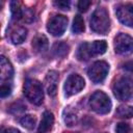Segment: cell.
<instances>
[{
    "label": "cell",
    "mask_w": 133,
    "mask_h": 133,
    "mask_svg": "<svg viewBox=\"0 0 133 133\" xmlns=\"http://www.w3.org/2000/svg\"><path fill=\"white\" fill-rule=\"evenodd\" d=\"M26 37H27V29L23 26L16 27L10 32V41L16 45L22 44L26 39Z\"/></svg>",
    "instance_id": "9a60e30c"
},
{
    "label": "cell",
    "mask_w": 133,
    "mask_h": 133,
    "mask_svg": "<svg viewBox=\"0 0 133 133\" xmlns=\"http://www.w3.org/2000/svg\"><path fill=\"white\" fill-rule=\"evenodd\" d=\"M68 25V18L62 15L52 17L47 23V30L54 36H60L65 31Z\"/></svg>",
    "instance_id": "ba28073f"
},
{
    "label": "cell",
    "mask_w": 133,
    "mask_h": 133,
    "mask_svg": "<svg viewBox=\"0 0 133 133\" xmlns=\"http://www.w3.org/2000/svg\"><path fill=\"white\" fill-rule=\"evenodd\" d=\"M35 123H36V118H35L34 115H31V114L24 115L20 118V124L24 128H27V129H30V130L35 127Z\"/></svg>",
    "instance_id": "ffe728a7"
},
{
    "label": "cell",
    "mask_w": 133,
    "mask_h": 133,
    "mask_svg": "<svg viewBox=\"0 0 133 133\" xmlns=\"http://www.w3.org/2000/svg\"><path fill=\"white\" fill-rule=\"evenodd\" d=\"M114 51L119 55H129L133 52V37L127 33H118L113 42Z\"/></svg>",
    "instance_id": "8992f818"
},
{
    "label": "cell",
    "mask_w": 133,
    "mask_h": 133,
    "mask_svg": "<svg viewBox=\"0 0 133 133\" xmlns=\"http://www.w3.org/2000/svg\"><path fill=\"white\" fill-rule=\"evenodd\" d=\"M116 133H130V127L126 123H118L115 127Z\"/></svg>",
    "instance_id": "7402d4cb"
},
{
    "label": "cell",
    "mask_w": 133,
    "mask_h": 133,
    "mask_svg": "<svg viewBox=\"0 0 133 133\" xmlns=\"http://www.w3.org/2000/svg\"><path fill=\"white\" fill-rule=\"evenodd\" d=\"M88 105L92 111L99 114L108 113L111 109V101L109 97L101 90H97L91 95Z\"/></svg>",
    "instance_id": "277c9868"
},
{
    "label": "cell",
    "mask_w": 133,
    "mask_h": 133,
    "mask_svg": "<svg viewBox=\"0 0 133 133\" xmlns=\"http://www.w3.org/2000/svg\"><path fill=\"white\" fill-rule=\"evenodd\" d=\"M54 5H55L56 7H58L59 9L68 10V9H70L71 2H70V1H65V0H59V1H55V2H54Z\"/></svg>",
    "instance_id": "cb8c5ba5"
},
{
    "label": "cell",
    "mask_w": 133,
    "mask_h": 133,
    "mask_svg": "<svg viewBox=\"0 0 133 133\" xmlns=\"http://www.w3.org/2000/svg\"><path fill=\"white\" fill-rule=\"evenodd\" d=\"M45 87L49 96L54 97L57 92V83H58V73L56 71H49L45 78Z\"/></svg>",
    "instance_id": "8fae6325"
},
{
    "label": "cell",
    "mask_w": 133,
    "mask_h": 133,
    "mask_svg": "<svg viewBox=\"0 0 133 133\" xmlns=\"http://www.w3.org/2000/svg\"><path fill=\"white\" fill-rule=\"evenodd\" d=\"M85 85L84 79L78 75V74H72L70 75L63 85V89L66 96H73L75 94H78L79 91H81L83 89Z\"/></svg>",
    "instance_id": "9c48e42d"
},
{
    "label": "cell",
    "mask_w": 133,
    "mask_h": 133,
    "mask_svg": "<svg viewBox=\"0 0 133 133\" xmlns=\"http://www.w3.org/2000/svg\"><path fill=\"white\" fill-rule=\"evenodd\" d=\"M1 133H21V132L16 128H7V129L2 130Z\"/></svg>",
    "instance_id": "83f0119b"
},
{
    "label": "cell",
    "mask_w": 133,
    "mask_h": 133,
    "mask_svg": "<svg viewBox=\"0 0 133 133\" xmlns=\"http://www.w3.org/2000/svg\"><path fill=\"white\" fill-rule=\"evenodd\" d=\"M90 4H91V2L88 1V0H81V1H79L78 2V9H79V11L85 12L89 8Z\"/></svg>",
    "instance_id": "d4e9b609"
},
{
    "label": "cell",
    "mask_w": 133,
    "mask_h": 133,
    "mask_svg": "<svg viewBox=\"0 0 133 133\" xmlns=\"http://www.w3.org/2000/svg\"><path fill=\"white\" fill-rule=\"evenodd\" d=\"M10 91H11V87L8 84L2 83V85L0 87V96H1V98H5L6 96H9Z\"/></svg>",
    "instance_id": "484cf974"
},
{
    "label": "cell",
    "mask_w": 133,
    "mask_h": 133,
    "mask_svg": "<svg viewBox=\"0 0 133 133\" xmlns=\"http://www.w3.org/2000/svg\"><path fill=\"white\" fill-rule=\"evenodd\" d=\"M12 75H14V68L11 63L6 57L1 56L0 57V79L1 81L4 82L6 80H10L12 78Z\"/></svg>",
    "instance_id": "7c38bea8"
},
{
    "label": "cell",
    "mask_w": 133,
    "mask_h": 133,
    "mask_svg": "<svg viewBox=\"0 0 133 133\" xmlns=\"http://www.w3.org/2000/svg\"><path fill=\"white\" fill-rule=\"evenodd\" d=\"M63 121L64 123L68 125V126H73L76 124L77 122V115L74 111H71L70 110V107H68L65 110H64V113H63Z\"/></svg>",
    "instance_id": "44dd1931"
},
{
    "label": "cell",
    "mask_w": 133,
    "mask_h": 133,
    "mask_svg": "<svg viewBox=\"0 0 133 133\" xmlns=\"http://www.w3.org/2000/svg\"><path fill=\"white\" fill-rule=\"evenodd\" d=\"M124 69L133 74V61H128L124 64Z\"/></svg>",
    "instance_id": "4316f807"
},
{
    "label": "cell",
    "mask_w": 133,
    "mask_h": 133,
    "mask_svg": "<svg viewBox=\"0 0 133 133\" xmlns=\"http://www.w3.org/2000/svg\"><path fill=\"white\" fill-rule=\"evenodd\" d=\"M107 50V43L105 41H95L92 43H83L79 46L77 51V58L81 61L104 54Z\"/></svg>",
    "instance_id": "6da1fadb"
},
{
    "label": "cell",
    "mask_w": 133,
    "mask_h": 133,
    "mask_svg": "<svg viewBox=\"0 0 133 133\" xmlns=\"http://www.w3.org/2000/svg\"><path fill=\"white\" fill-rule=\"evenodd\" d=\"M68 52H69V46L63 42L55 43L52 47V53L57 57H63L68 54Z\"/></svg>",
    "instance_id": "2e32d148"
},
{
    "label": "cell",
    "mask_w": 133,
    "mask_h": 133,
    "mask_svg": "<svg viewBox=\"0 0 133 133\" xmlns=\"http://www.w3.org/2000/svg\"><path fill=\"white\" fill-rule=\"evenodd\" d=\"M108 71H109L108 63L106 61L100 60L94 62L89 66V69L87 70V75L94 83H100L106 78Z\"/></svg>",
    "instance_id": "52a82bcc"
},
{
    "label": "cell",
    "mask_w": 133,
    "mask_h": 133,
    "mask_svg": "<svg viewBox=\"0 0 133 133\" xmlns=\"http://www.w3.org/2000/svg\"><path fill=\"white\" fill-rule=\"evenodd\" d=\"M113 94L116 99L119 101H126L129 100L132 96V83L129 78L127 77H121L118 78L113 86H112Z\"/></svg>",
    "instance_id": "5b68a950"
},
{
    "label": "cell",
    "mask_w": 133,
    "mask_h": 133,
    "mask_svg": "<svg viewBox=\"0 0 133 133\" xmlns=\"http://www.w3.org/2000/svg\"><path fill=\"white\" fill-rule=\"evenodd\" d=\"M85 26H84V21L83 18L80 15H76L74 20H73V25H72V31L75 34H80L84 31Z\"/></svg>",
    "instance_id": "ac0fdd59"
},
{
    "label": "cell",
    "mask_w": 133,
    "mask_h": 133,
    "mask_svg": "<svg viewBox=\"0 0 133 133\" xmlns=\"http://www.w3.org/2000/svg\"><path fill=\"white\" fill-rule=\"evenodd\" d=\"M34 19V12L31 8H25L23 10V20L26 22H31Z\"/></svg>",
    "instance_id": "603a6c76"
},
{
    "label": "cell",
    "mask_w": 133,
    "mask_h": 133,
    "mask_svg": "<svg viewBox=\"0 0 133 133\" xmlns=\"http://www.w3.org/2000/svg\"><path fill=\"white\" fill-rule=\"evenodd\" d=\"M10 10H11V16L14 20H21L23 19V10L21 3L19 1H12L10 2Z\"/></svg>",
    "instance_id": "d6986e66"
},
{
    "label": "cell",
    "mask_w": 133,
    "mask_h": 133,
    "mask_svg": "<svg viewBox=\"0 0 133 133\" xmlns=\"http://www.w3.org/2000/svg\"><path fill=\"white\" fill-rule=\"evenodd\" d=\"M110 27V19L108 11L104 7H98L91 15L90 28L94 32L105 34Z\"/></svg>",
    "instance_id": "7a4b0ae2"
},
{
    "label": "cell",
    "mask_w": 133,
    "mask_h": 133,
    "mask_svg": "<svg viewBox=\"0 0 133 133\" xmlns=\"http://www.w3.org/2000/svg\"><path fill=\"white\" fill-rule=\"evenodd\" d=\"M130 81H131V83H132V85H133V79H132V80L130 79Z\"/></svg>",
    "instance_id": "f1b7e54d"
},
{
    "label": "cell",
    "mask_w": 133,
    "mask_h": 133,
    "mask_svg": "<svg viewBox=\"0 0 133 133\" xmlns=\"http://www.w3.org/2000/svg\"><path fill=\"white\" fill-rule=\"evenodd\" d=\"M115 14L122 24L128 27H133V4L118 5L116 7Z\"/></svg>",
    "instance_id": "30bf717a"
},
{
    "label": "cell",
    "mask_w": 133,
    "mask_h": 133,
    "mask_svg": "<svg viewBox=\"0 0 133 133\" xmlns=\"http://www.w3.org/2000/svg\"><path fill=\"white\" fill-rule=\"evenodd\" d=\"M32 48L36 53L44 52L48 49V38L45 34L38 33L36 34L32 39Z\"/></svg>",
    "instance_id": "5bb4252c"
},
{
    "label": "cell",
    "mask_w": 133,
    "mask_h": 133,
    "mask_svg": "<svg viewBox=\"0 0 133 133\" xmlns=\"http://www.w3.org/2000/svg\"><path fill=\"white\" fill-rule=\"evenodd\" d=\"M115 115L121 118H130L133 116V107L129 105H119L115 110Z\"/></svg>",
    "instance_id": "e0dca14e"
},
{
    "label": "cell",
    "mask_w": 133,
    "mask_h": 133,
    "mask_svg": "<svg viewBox=\"0 0 133 133\" xmlns=\"http://www.w3.org/2000/svg\"><path fill=\"white\" fill-rule=\"evenodd\" d=\"M54 124V116L53 113L50 111H45L42 116L41 124L38 126L37 133H49Z\"/></svg>",
    "instance_id": "4fadbf2b"
},
{
    "label": "cell",
    "mask_w": 133,
    "mask_h": 133,
    "mask_svg": "<svg viewBox=\"0 0 133 133\" xmlns=\"http://www.w3.org/2000/svg\"><path fill=\"white\" fill-rule=\"evenodd\" d=\"M24 95L27 100L35 105H39L44 100L43 86L36 79H26L24 83Z\"/></svg>",
    "instance_id": "3957f363"
}]
</instances>
